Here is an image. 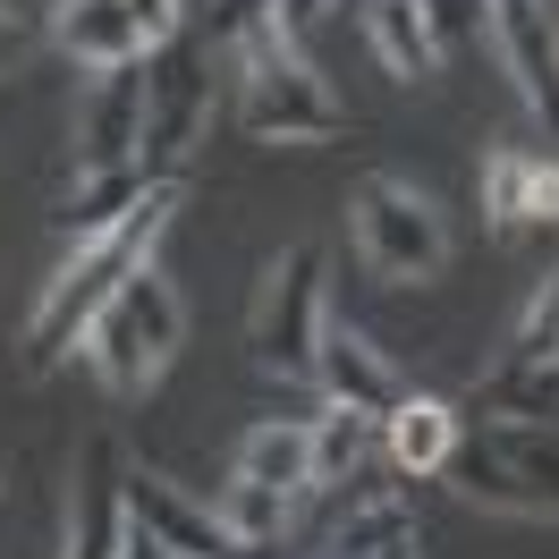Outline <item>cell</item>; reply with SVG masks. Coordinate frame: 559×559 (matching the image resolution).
<instances>
[{"mask_svg": "<svg viewBox=\"0 0 559 559\" xmlns=\"http://www.w3.org/2000/svg\"><path fill=\"white\" fill-rule=\"evenodd\" d=\"M170 212H178V178H153V195H144L110 238H85V246L60 254V272L43 280L35 314H26V373H60V365L85 348V331H94V314L119 297V280L153 263V246H162V229H170Z\"/></svg>", "mask_w": 559, "mask_h": 559, "instance_id": "obj_1", "label": "cell"}, {"mask_svg": "<svg viewBox=\"0 0 559 559\" xmlns=\"http://www.w3.org/2000/svg\"><path fill=\"white\" fill-rule=\"evenodd\" d=\"M457 500L491 518L559 525V424H518V416H466V441L441 466Z\"/></svg>", "mask_w": 559, "mask_h": 559, "instance_id": "obj_2", "label": "cell"}, {"mask_svg": "<svg viewBox=\"0 0 559 559\" xmlns=\"http://www.w3.org/2000/svg\"><path fill=\"white\" fill-rule=\"evenodd\" d=\"M238 128L254 144H331L348 119L331 103V85L306 69V51L280 35L272 17L263 26H246L238 35Z\"/></svg>", "mask_w": 559, "mask_h": 559, "instance_id": "obj_3", "label": "cell"}, {"mask_svg": "<svg viewBox=\"0 0 559 559\" xmlns=\"http://www.w3.org/2000/svg\"><path fill=\"white\" fill-rule=\"evenodd\" d=\"M178 340H187V306H178L170 280L144 263V272L119 280V297L94 314V331H85V356H94V373H103L110 399H144V390L170 373Z\"/></svg>", "mask_w": 559, "mask_h": 559, "instance_id": "obj_4", "label": "cell"}, {"mask_svg": "<svg viewBox=\"0 0 559 559\" xmlns=\"http://www.w3.org/2000/svg\"><path fill=\"white\" fill-rule=\"evenodd\" d=\"M348 238L373 280L407 288V280H432L450 263V212L432 204L424 187L373 170V178H356V195H348Z\"/></svg>", "mask_w": 559, "mask_h": 559, "instance_id": "obj_5", "label": "cell"}, {"mask_svg": "<svg viewBox=\"0 0 559 559\" xmlns=\"http://www.w3.org/2000/svg\"><path fill=\"white\" fill-rule=\"evenodd\" d=\"M322 246L297 238L280 246L263 280H254V314H246V356L280 373V382H314V348H322Z\"/></svg>", "mask_w": 559, "mask_h": 559, "instance_id": "obj_6", "label": "cell"}, {"mask_svg": "<svg viewBox=\"0 0 559 559\" xmlns=\"http://www.w3.org/2000/svg\"><path fill=\"white\" fill-rule=\"evenodd\" d=\"M153 110H144V178H178L187 170V153H195V128H204V43H162L153 60Z\"/></svg>", "mask_w": 559, "mask_h": 559, "instance_id": "obj_7", "label": "cell"}, {"mask_svg": "<svg viewBox=\"0 0 559 559\" xmlns=\"http://www.w3.org/2000/svg\"><path fill=\"white\" fill-rule=\"evenodd\" d=\"M144 110H153V76L103 69L76 94V170H144Z\"/></svg>", "mask_w": 559, "mask_h": 559, "instance_id": "obj_8", "label": "cell"}, {"mask_svg": "<svg viewBox=\"0 0 559 559\" xmlns=\"http://www.w3.org/2000/svg\"><path fill=\"white\" fill-rule=\"evenodd\" d=\"M484 26H491V51H500V69L518 76L525 110L551 128L559 144V17L543 0H484Z\"/></svg>", "mask_w": 559, "mask_h": 559, "instance_id": "obj_9", "label": "cell"}, {"mask_svg": "<svg viewBox=\"0 0 559 559\" xmlns=\"http://www.w3.org/2000/svg\"><path fill=\"white\" fill-rule=\"evenodd\" d=\"M128 466H119V441L94 432L76 450V491H69V551L60 559H128Z\"/></svg>", "mask_w": 559, "mask_h": 559, "instance_id": "obj_10", "label": "cell"}, {"mask_svg": "<svg viewBox=\"0 0 559 559\" xmlns=\"http://www.w3.org/2000/svg\"><path fill=\"white\" fill-rule=\"evenodd\" d=\"M484 221H491V238L559 229V153L500 144V153L484 162Z\"/></svg>", "mask_w": 559, "mask_h": 559, "instance_id": "obj_11", "label": "cell"}, {"mask_svg": "<svg viewBox=\"0 0 559 559\" xmlns=\"http://www.w3.org/2000/svg\"><path fill=\"white\" fill-rule=\"evenodd\" d=\"M314 390L331 407H356V416H390L407 382L390 373V356L356 331V322H322V348H314Z\"/></svg>", "mask_w": 559, "mask_h": 559, "instance_id": "obj_12", "label": "cell"}, {"mask_svg": "<svg viewBox=\"0 0 559 559\" xmlns=\"http://www.w3.org/2000/svg\"><path fill=\"white\" fill-rule=\"evenodd\" d=\"M128 518L178 559H238L229 534H221V518H212V500H187V491H178L170 475H153V466L128 475Z\"/></svg>", "mask_w": 559, "mask_h": 559, "instance_id": "obj_13", "label": "cell"}, {"mask_svg": "<svg viewBox=\"0 0 559 559\" xmlns=\"http://www.w3.org/2000/svg\"><path fill=\"white\" fill-rule=\"evenodd\" d=\"M51 43L69 51L76 69H136V60H153V43H144L136 9L128 0H60L51 9Z\"/></svg>", "mask_w": 559, "mask_h": 559, "instance_id": "obj_14", "label": "cell"}, {"mask_svg": "<svg viewBox=\"0 0 559 559\" xmlns=\"http://www.w3.org/2000/svg\"><path fill=\"white\" fill-rule=\"evenodd\" d=\"M457 441H466V407H457V399L407 390V399L382 416V466L390 475H441L457 457Z\"/></svg>", "mask_w": 559, "mask_h": 559, "instance_id": "obj_15", "label": "cell"}, {"mask_svg": "<svg viewBox=\"0 0 559 559\" xmlns=\"http://www.w3.org/2000/svg\"><path fill=\"white\" fill-rule=\"evenodd\" d=\"M356 17H365V43H373V60H382L399 85H424V76H441V26H432V9L424 0H356Z\"/></svg>", "mask_w": 559, "mask_h": 559, "instance_id": "obj_16", "label": "cell"}, {"mask_svg": "<svg viewBox=\"0 0 559 559\" xmlns=\"http://www.w3.org/2000/svg\"><path fill=\"white\" fill-rule=\"evenodd\" d=\"M229 475H246V484H272L280 500H306L314 491V424H254V432H238V457H229Z\"/></svg>", "mask_w": 559, "mask_h": 559, "instance_id": "obj_17", "label": "cell"}, {"mask_svg": "<svg viewBox=\"0 0 559 559\" xmlns=\"http://www.w3.org/2000/svg\"><path fill=\"white\" fill-rule=\"evenodd\" d=\"M144 195H153V178H144V170H76V187L60 195V212H51V229H60V246L110 238Z\"/></svg>", "mask_w": 559, "mask_h": 559, "instance_id": "obj_18", "label": "cell"}, {"mask_svg": "<svg viewBox=\"0 0 559 559\" xmlns=\"http://www.w3.org/2000/svg\"><path fill=\"white\" fill-rule=\"evenodd\" d=\"M466 416L559 424V365H500L491 382H475V390H466Z\"/></svg>", "mask_w": 559, "mask_h": 559, "instance_id": "obj_19", "label": "cell"}, {"mask_svg": "<svg viewBox=\"0 0 559 559\" xmlns=\"http://www.w3.org/2000/svg\"><path fill=\"white\" fill-rule=\"evenodd\" d=\"M373 457H382V416H356V407H331V399H322V416H314V491L348 484L356 466H373Z\"/></svg>", "mask_w": 559, "mask_h": 559, "instance_id": "obj_20", "label": "cell"}, {"mask_svg": "<svg viewBox=\"0 0 559 559\" xmlns=\"http://www.w3.org/2000/svg\"><path fill=\"white\" fill-rule=\"evenodd\" d=\"M212 518H221V534H229V551H272L280 534H288V500H280L272 484L229 475V484H221V500H212Z\"/></svg>", "mask_w": 559, "mask_h": 559, "instance_id": "obj_21", "label": "cell"}, {"mask_svg": "<svg viewBox=\"0 0 559 559\" xmlns=\"http://www.w3.org/2000/svg\"><path fill=\"white\" fill-rule=\"evenodd\" d=\"M509 365H559V263H551V280L525 297L518 331H509Z\"/></svg>", "mask_w": 559, "mask_h": 559, "instance_id": "obj_22", "label": "cell"}, {"mask_svg": "<svg viewBox=\"0 0 559 559\" xmlns=\"http://www.w3.org/2000/svg\"><path fill=\"white\" fill-rule=\"evenodd\" d=\"M280 0H212V43H238L246 26H263Z\"/></svg>", "mask_w": 559, "mask_h": 559, "instance_id": "obj_23", "label": "cell"}, {"mask_svg": "<svg viewBox=\"0 0 559 559\" xmlns=\"http://www.w3.org/2000/svg\"><path fill=\"white\" fill-rule=\"evenodd\" d=\"M322 9H340V0H280V9H272V26H280L288 43H306V35L322 26Z\"/></svg>", "mask_w": 559, "mask_h": 559, "instance_id": "obj_24", "label": "cell"}, {"mask_svg": "<svg viewBox=\"0 0 559 559\" xmlns=\"http://www.w3.org/2000/svg\"><path fill=\"white\" fill-rule=\"evenodd\" d=\"M26 51H35V26H26V17H17V9H0V76L17 69V60H26Z\"/></svg>", "mask_w": 559, "mask_h": 559, "instance_id": "obj_25", "label": "cell"}, {"mask_svg": "<svg viewBox=\"0 0 559 559\" xmlns=\"http://www.w3.org/2000/svg\"><path fill=\"white\" fill-rule=\"evenodd\" d=\"M128 559H178V551H162V543H153L144 525H128Z\"/></svg>", "mask_w": 559, "mask_h": 559, "instance_id": "obj_26", "label": "cell"}, {"mask_svg": "<svg viewBox=\"0 0 559 559\" xmlns=\"http://www.w3.org/2000/svg\"><path fill=\"white\" fill-rule=\"evenodd\" d=\"M382 559H424V551H416V534H399V543H390Z\"/></svg>", "mask_w": 559, "mask_h": 559, "instance_id": "obj_27", "label": "cell"}, {"mask_svg": "<svg viewBox=\"0 0 559 559\" xmlns=\"http://www.w3.org/2000/svg\"><path fill=\"white\" fill-rule=\"evenodd\" d=\"M543 9H551V17H559V0H543Z\"/></svg>", "mask_w": 559, "mask_h": 559, "instance_id": "obj_28", "label": "cell"}]
</instances>
